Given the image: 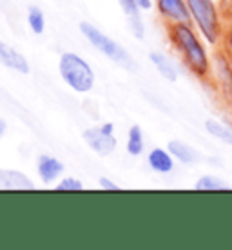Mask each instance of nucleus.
<instances>
[{
	"mask_svg": "<svg viewBox=\"0 0 232 250\" xmlns=\"http://www.w3.org/2000/svg\"><path fill=\"white\" fill-rule=\"evenodd\" d=\"M211 60H212V69L209 83H212L221 102L227 107H232V58L221 47H216Z\"/></svg>",
	"mask_w": 232,
	"mask_h": 250,
	"instance_id": "nucleus-5",
	"label": "nucleus"
},
{
	"mask_svg": "<svg viewBox=\"0 0 232 250\" xmlns=\"http://www.w3.org/2000/svg\"><path fill=\"white\" fill-rule=\"evenodd\" d=\"M100 129L105 132V134H114V131H116L113 122H104V124L100 125Z\"/></svg>",
	"mask_w": 232,
	"mask_h": 250,
	"instance_id": "nucleus-23",
	"label": "nucleus"
},
{
	"mask_svg": "<svg viewBox=\"0 0 232 250\" xmlns=\"http://www.w3.org/2000/svg\"><path fill=\"white\" fill-rule=\"evenodd\" d=\"M80 33L84 35V38L87 40L89 44L93 45V47H96L102 55H105L111 62H114L120 67L127 69V71H134L136 69V62L131 57V53L122 44H118L116 40L107 37L105 33H102L96 25H93L91 22H82Z\"/></svg>",
	"mask_w": 232,
	"mask_h": 250,
	"instance_id": "nucleus-4",
	"label": "nucleus"
},
{
	"mask_svg": "<svg viewBox=\"0 0 232 250\" xmlns=\"http://www.w3.org/2000/svg\"><path fill=\"white\" fill-rule=\"evenodd\" d=\"M58 73L65 82V85L71 87L75 93L85 94L93 91L96 75L93 67L89 65L85 58H82L76 53H63L58 60Z\"/></svg>",
	"mask_w": 232,
	"mask_h": 250,
	"instance_id": "nucleus-3",
	"label": "nucleus"
},
{
	"mask_svg": "<svg viewBox=\"0 0 232 250\" xmlns=\"http://www.w3.org/2000/svg\"><path fill=\"white\" fill-rule=\"evenodd\" d=\"M138 4L142 9H151L154 6V0H138Z\"/></svg>",
	"mask_w": 232,
	"mask_h": 250,
	"instance_id": "nucleus-24",
	"label": "nucleus"
},
{
	"mask_svg": "<svg viewBox=\"0 0 232 250\" xmlns=\"http://www.w3.org/2000/svg\"><path fill=\"white\" fill-rule=\"evenodd\" d=\"M231 58H232V57H231Z\"/></svg>",
	"mask_w": 232,
	"mask_h": 250,
	"instance_id": "nucleus-26",
	"label": "nucleus"
},
{
	"mask_svg": "<svg viewBox=\"0 0 232 250\" xmlns=\"http://www.w3.org/2000/svg\"><path fill=\"white\" fill-rule=\"evenodd\" d=\"M167 40L170 47L180 57L183 67L200 82L209 83L211 82V69L212 60L207 49V42L196 31V27L190 22H180V24L165 25Z\"/></svg>",
	"mask_w": 232,
	"mask_h": 250,
	"instance_id": "nucleus-1",
	"label": "nucleus"
},
{
	"mask_svg": "<svg viewBox=\"0 0 232 250\" xmlns=\"http://www.w3.org/2000/svg\"><path fill=\"white\" fill-rule=\"evenodd\" d=\"M82 138L87 144L89 149L96 152L98 156H111L116 150V145H118L116 136L114 134H105L100 129V125L85 129V131L82 132Z\"/></svg>",
	"mask_w": 232,
	"mask_h": 250,
	"instance_id": "nucleus-6",
	"label": "nucleus"
},
{
	"mask_svg": "<svg viewBox=\"0 0 232 250\" xmlns=\"http://www.w3.org/2000/svg\"><path fill=\"white\" fill-rule=\"evenodd\" d=\"M127 24H129V29H131L132 37L136 40H144L145 38V24L142 20V13L140 15H132V17H127Z\"/></svg>",
	"mask_w": 232,
	"mask_h": 250,
	"instance_id": "nucleus-19",
	"label": "nucleus"
},
{
	"mask_svg": "<svg viewBox=\"0 0 232 250\" xmlns=\"http://www.w3.org/2000/svg\"><path fill=\"white\" fill-rule=\"evenodd\" d=\"M37 172L44 183H53L63 174V163L55 156L42 154L37 160Z\"/></svg>",
	"mask_w": 232,
	"mask_h": 250,
	"instance_id": "nucleus-8",
	"label": "nucleus"
},
{
	"mask_svg": "<svg viewBox=\"0 0 232 250\" xmlns=\"http://www.w3.org/2000/svg\"><path fill=\"white\" fill-rule=\"evenodd\" d=\"M205 131H207L212 138H216V140H220V142H223V144L231 145L232 147V129L231 127L223 125L221 122H218V120H207V122H205Z\"/></svg>",
	"mask_w": 232,
	"mask_h": 250,
	"instance_id": "nucleus-15",
	"label": "nucleus"
},
{
	"mask_svg": "<svg viewBox=\"0 0 232 250\" xmlns=\"http://www.w3.org/2000/svg\"><path fill=\"white\" fill-rule=\"evenodd\" d=\"M190 15V24L196 27L201 38L212 47H220L225 17L216 0H185Z\"/></svg>",
	"mask_w": 232,
	"mask_h": 250,
	"instance_id": "nucleus-2",
	"label": "nucleus"
},
{
	"mask_svg": "<svg viewBox=\"0 0 232 250\" xmlns=\"http://www.w3.org/2000/svg\"><path fill=\"white\" fill-rule=\"evenodd\" d=\"M118 4L126 17H132V15H140L142 13L138 0H118Z\"/></svg>",
	"mask_w": 232,
	"mask_h": 250,
	"instance_id": "nucleus-21",
	"label": "nucleus"
},
{
	"mask_svg": "<svg viewBox=\"0 0 232 250\" xmlns=\"http://www.w3.org/2000/svg\"><path fill=\"white\" fill-rule=\"evenodd\" d=\"M154 9L165 25L190 22L189 7L185 0H154Z\"/></svg>",
	"mask_w": 232,
	"mask_h": 250,
	"instance_id": "nucleus-7",
	"label": "nucleus"
},
{
	"mask_svg": "<svg viewBox=\"0 0 232 250\" xmlns=\"http://www.w3.org/2000/svg\"><path fill=\"white\" fill-rule=\"evenodd\" d=\"M98 187H100L102 190H107V192H113V190H118L120 188L118 183H114L111 178H105V176L98 180Z\"/></svg>",
	"mask_w": 232,
	"mask_h": 250,
	"instance_id": "nucleus-22",
	"label": "nucleus"
},
{
	"mask_svg": "<svg viewBox=\"0 0 232 250\" xmlns=\"http://www.w3.org/2000/svg\"><path fill=\"white\" fill-rule=\"evenodd\" d=\"M27 24H29V29H31L35 35H42V33H44L45 17L40 7L31 6L27 9Z\"/></svg>",
	"mask_w": 232,
	"mask_h": 250,
	"instance_id": "nucleus-17",
	"label": "nucleus"
},
{
	"mask_svg": "<svg viewBox=\"0 0 232 250\" xmlns=\"http://www.w3.org/2000/svg\"><path fill=\"white\" fill-rule=\"evenodd\" d=\"M220 47L225 51L229 57H232V9L225 15V24H223V35H221Z\"/></svg>",
	"mask_w": 232,
	"mask_h": 250,
	"instance_id": "nucleus-18",
	"label": "nucleus"
},
{
	"mask_svg": "<svg viewBox=\"0 0 232 250\" xmlns=\"http://www.w3.org/2000/svg\"><path fill=\"white\" fill-rule=\"evenodd\" d=\"M6 131H7V124L4 120H0V138L6 134Z\"/></svg>",
	"mask_w": 232,
	"mask_h": 250,
	"instance_id": "nucleus-25",
	"label": "nucleus"
},
{
	"mask_svg": "<svg viewBox=\"0 0 232 250\" xmlns=\"http://www.w3.org/2000/svg\"><path fill=\"white\" fill-rule=\"evenodd\" d=\"M126 150L131 156H140L145 150V138L144 131L140 125H131V129L127 131V140H126Z\"/></svg>",
	"mask_w": 232,
	"mask_h": 250,
	"instance_id": "nucleus-14",
	"label": "nucleus"
},
{
	"mask_svg": "<svg viewBox=\"0 0 232 250\" xmlns=\"http://www.w3.org/2000/svg\"><path fill=\"white\" fill-rule=\"evenodd\" d=\"M167 149H169V152L172 154L176 162L183 163V165H196V163L200 162V152L192 145H189L187 142L170 140L169 144H167Z\"/></svg>",
	"mask_w": 232,
	"mask_h": 250,
	"instance_id": "nucleus-10",
	"label": "nucleus"
},
{
	"mask_svg": "<svg viewBox=\"0 0 232 250\" xmlns=\"http://www.w3.org/2000/svg\"><path fill=\"white\" fill-rule=\"evenodd\" d=\"M196 190H201V192H216V190H227L229 185H227L221 178L212 174H205L198 178V182L194 183Z\"/></svg>",
	"mask_w": 232,
	"mask_h": 250,
	"instance_id": "nucleus-16",
	"label": "nucleus"
},
{
	"mask_svg": "<svg viewBox=\"0 0 232 250\" xmlns=\"http://www.w3.org/2000/svg\"><path fill=\"white\" fill-rule=\"evenodd\" d=\"M149 60H151L152 67L160 73V76H163L167 82H176V80H178V69H176L174 62H172V60H170L165 53L152 51L151 55H149Z\"/></svg>",
	"mask_w": 232,
	"mask_h": 250,
	"instance_id": "nucleus-13",
	"label": "nucleus"
},
{
	"mask_svg": "<svg viewBox=\"0 0 232 250\" xmlns=\"http://www.w3.org/2000/svg\"><path fill=\"white\" fill-rule=\"evenodd\" d=\"M0 63L13 69V71H19L22 75L29 73V63H27V60L20 55L19 51H15L13 47L4 44V42H0Z\"/></svg>",
	"mask_w": 232,
	"mask_h": 250,
	"instance_id": "nucleus-11",
	"label": "nucleus"
},
{
	"mask_svg": "<svg viewBox=\"0 0 232 250\" xmlns=\"http://www.w3.org/2000/svg\"><path fill=\"white\" fill-rule=\"evenodd\" d=\"M0 187L11 190H31L35 188L33 182L19 170H2L0 169Z\"/></svg>",
	"mask_w": 232,
	"mask_h": 250,
	"instance_id": "nucleus-12",
	"label": "nucleus"
},
{
	"mask_svg": "<svg viewBox=\"0 0 232 250\" xmlns=\"http://www.w3.org/2000/svg\"><path fill=\"white\" fill-rule=\"evenodd\" d=\"M82 188H84V183H82L78 178H73V176L62 178V180L57 183V190H65V192H78Z\"/></svg>",
	"mask_w": 232,
	"mask_h": 250,
	"instance_id": "nucleus-20",
	"label": "nucleus"
},
{
	"mask_svg": "<svg viewBox=\"0 0 232 250\" xmlns=\"http://www.w3.org/2000/svg\"><path fill=\"white\" fill-rule=\"evenodd\" d=\"M174 158L169 152V149H162V147H154L149 150L147 154V165L149 169L158 172V174H169L174 170Z\"/></svg>",
	"mask_w": 232,
	"mask_h": 250,
	"instance_id": "nucleus-9",
	"label": "nucleus"
}]
</instances>
